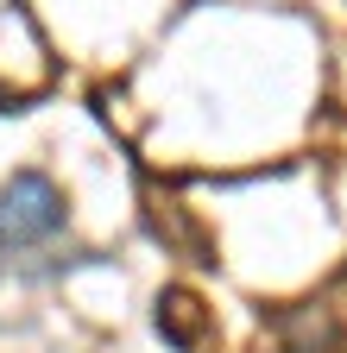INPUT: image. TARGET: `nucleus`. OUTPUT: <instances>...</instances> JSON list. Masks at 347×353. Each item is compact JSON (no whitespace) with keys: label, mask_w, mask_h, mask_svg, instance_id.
I'll use <instances>...</instances> for the list:
<instances>
[{"label":"nucleus","mask_w":347,"mask_h":353,"mask_svg":"<svg viewBox=\"0 0 347 353\" xmlns=\"http://www.w3.org/2000/svg\"><path fill=\"white\" fill-rule=\"evenodd\" d=\"M196 322H202V303H196L190 290H170V296H158V334H164L170 347H184V353H196V347H202Z\"/></svg>","instance_id":"nucleus-2"},{"label":"nucleus","mask_w":347,"mask_h":353,"mask_svg":"<svg viewBox=\"0 0 347 353\" xmlns=\"http://www.w3.org/2000/svg\"><path fill=\"white\" fill-rule=\"evenodd\" d=\"M0 114H13V101H7V95H0Z\"/></svg>","instance_id":"nucleus-3"},{"label":"nucleus","mask_w":347,"mask_h":353,"mask_svg":"<svg viewBox=\"0 0 347 353\" xmlns=\"http://www.w3.org/2000/svg\"><path fill=\"white\" fill-rule=\"evenodd\" d=\"M63 234V190L45 170H19L0 183V252H32Z\"/></svg>","instance_id":"nucleus-1"}]
</instances>
